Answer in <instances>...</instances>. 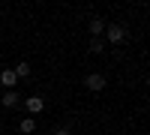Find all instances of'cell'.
Wrapping results in <instances>:
<instances>
[{
	"label": "cell",
	"instance_id": "6da1fadb",
	"mask_svg": "<svg viewBox=\"0 0 150 135\" xmlns=\"http://www.w3.org/2000/svg\"><path fill=\"white\" fill-rule=\"evenodd\" d=\"M105 39L111 45H120L123 39H126V30H123L120 24H105Z\"/></svg>",
	"mask_w": 150,
	"mask_h": 135
},
{
	"label": "cell",
	"instance_id": "3957f363",
	"mask_svg": "<svg viewBox=\"0 0 150 135\" xmlns=\"http://www.w3.org/2000/svg\"><path fill=\"white\" fill-rule=\"evenodd\" d=\"M24 108H27V111L36 117V114L45 111V99H42V96H27V99H24Z\"/></svg>",
	"mask_w": 150,
	"mask_h": 135
},
{
	"label": "cell",
	"instance_id": "ba28073f",
	"mask_svg": "<svg viewBox=\"0 0 150 135\" xmlns=\"http://www.w3.org/2000/svg\"><path fill=\"white\" fill-rule=\"evenodd\" d=\"M18 129H21L24 135H30V132L36 129V120H33V117H24V120H21V123H18Z\"/></svg>",
	"mask_w": 150,
	"mask_h": 135
},
{
	"label": "cell",
	"instance_id": "52a82bcc",
	"mask_svg": "<svg viewBox=\"0 0 150 135\" xmlns=\"http://www.w3.org/2000/svg\"><path fill=\"white\" fill-rule=\"evenodd\" d=\"M12 72L18 75V81H21V78H30V75H33V69H30V63H27V60H21V63H18L15 69H12Z\"/></svg>",
	"mask_w": 150,
	"mask_h": 135
},
{
	"label": "cell",
	"instance_id": "7a4b0ae2",
	"mask_svg": "<svg viewBox=\"0 0 150 135\" xmlns=\"http://www.w3.org/2000/svg\"><path fill=\"white\" fill-rule=\"evenodd\" d=\"M105 75H99V72H90V75H87L84 78V87L87 90H93V93H99V90H105Z\"/></svg>",
	"mask_w": 150,
	"mask_h": 135
},
{
	"label": "cell",
	"instance_id": "5b68a950",
	"mask_svg": "<svg viewBox=\"0 0 150 135\" xmlns=\"http://www.w3.org/2000/svg\"><path fill=\"white\" fill-rule=\"evenodd\" d=\"M0 105H3V108H18L21 99H18V93H15V90H6L3 96H0Z\"/></svg>",
	"mask_w": 150,
	"mask_h": 135
},
{
	"label": "cell",
	"instance_id": "8992f818",
	"mask_svg": "<svg viewBox=\"0 0 150 135\" xmlns=\"http://www.w3.org/2000/svg\"><path fill=\"white\" fill-rule=\"evenodd\" d=\"M87 30H90V36L96 39V36L105 33V21H102V18H90V21H87Z\"/></svg>",
	"mask_w": 150,
	"mask_h": 135
},
{
	"label": "cell",
	"instance_id": "30bf717a",
	"mask_svg": "<svg viewBox=\"0 0 150 135\" xmlns=\"http://www.w3.org/2000/svg\"><path fill=\"white\" fill-rule=\"evenodd\" d=\"M54 135H72V132H69L66 126H60V129H54Z\"/></svg>",
	"mask_w": 150,
	"mask_h": 135
},
{
	"label": "cell",
	"instance_id": "277c9868",
	"mask_svg": "<svg viewBox=\"0 0 150 135\" xmlns=\"http://www.w3.org/2000/svg\"><path fill=\"white\" fill-rule=\"evenodd\" d=\"M0 84H3L6 90H15V84H18V75H15L12 69H3V72H0Z\"/></svg>",
	"mask_w": 150,
	"mask_h": 135
},
{
	"label": "cell",
	"instance_id": "9c48e42d",
	"mask_svg": "<svg viewBox=\"0 0 150 135\" xmlns=\"http://www.w3.org/2000/svg\"><path fill=\"white\" fill-rule=\"evenodd\" d=\"M90 51H93V54H102V51H105V39H102V36L90 39Z\"/></svg>",
	"mask_w": 150,
	"mask_h": 135
}]
</instances>
